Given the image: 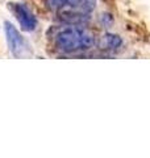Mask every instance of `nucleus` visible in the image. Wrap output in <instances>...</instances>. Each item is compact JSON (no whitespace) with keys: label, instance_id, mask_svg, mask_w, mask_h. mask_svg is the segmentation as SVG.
Wrapping results in <instances>:
<instances>
[{"label":"nucleus","instance_id":"1","mask_svg":"<svg viewBox=\"0 0 150 158\" xmlns=\"http://www.w3.org/2000/svg\"><path fill=\"white\" fill-rule=\"evenodd\" d=\"M53 42L59 52L66 54L82 53L95 46L96 40L92 32L81 25H67L58 28L53 34Z\"/></svg>","mask_w":150,"mask_h":158},{"label":"nucleus","instance_id":"2","mask_svg":"<svg viewBox=\"0 0 150 158\" xmlns=\"http://www.w3.org/2000/svg\"><path fill=\"white\" fill-rule=\"evenodd\" d=\"M95 8L96 0H73L67 6L58 9V17L67 25H81L90 19Z\"/></svg>","mask_w":150,"mask_h":158},{"label":"nucleus","instance_id":"3","mask_svg":"<svg viewBox=\"0 0 150 158\" xmlns=\"http://www.w3.org/2000/svg\"><path fill=\"white\" fill-rule=\"evenodd\" d=\"M4 33H6L7 45L9 49V53L15 58H29L32 57V46L25 40L20 31L13 25L12 23L6 21L4 23Z\"/></svg>","mask_w":150,"mask_h":158},{"label":"nucleus","instance_id":"4","mask_svg":"<svg viewBox=\"0 0 150 158\" xmlns=\"http://www.w3.org/2000/svg\"><path fill=\"white\" fill-rule=\"evenodd\" d=\"M8 9L9 12L13 15V17L17 20L20 28L24 32H33L37 28V17L36 15L32 12V9L27 7L23 3L17 2H11L8 3Z\"/></svg>","mask_w":150,"mask_h":158},{"label":"nucleus","instance_id":"5","mask_svg":"<svg viewBox=\"0 0 150 158\" xmlns=\"http://www.w3.org/2000/svg\"><path fill=\"white\" fill-rule=\"evenodd\" d=\"M123 46V40L119 34L115 33H106L102 37L100 41V48L103 50H108V52H116L120 48Z\"/></svg>","mask_w":150,"mask_h":158},{"label":"nucleus","instance_id":"6","mask_svg":"<svg viewBox=\"0 0 150 158\" xmlns=\"http://www.w3.org/2000/svg\"><path fill=\"white\" fill-rule=\"evenodd\" d=\"M73 0H46V6L50 9H54V11H58V9L63 8L65 6H67L69 3H71Z\"/></svg>","mask_w":150,"mask_h":158}]
</instances>
